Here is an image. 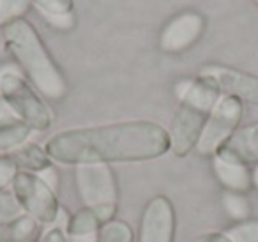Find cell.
Listing matches in <instances>:
<instances>
[{
    "label": "cell",
    "instance_id": "cell-6",
    "mask_svg": "<svg viewBox=\"0 0 258 242\" xmlns=\"http://www.w3.org/2000/svg\"><path fill=\"white\" fill-rule=\"evenodd\" d=\"M244 117V103L233 96L223 94L212 111L209 113L204 131L197 143V152L202 157H212L218 150L232 138V135L240 128Z\"/></svg>",
    "mask_w": 258,
    "mask_h": 242
},
{
    "label": "cell",
    "instance_id": "cell-20",
    "mask_svg": "<svg viewBox=\"0 0 258 242\" xmlns=\"http://www.w3.org/2000/svg\"><path fill=\"white\" fill-rule=\"evenodd\" d=\"M30 9L29 0H0V27L20 20Z\"/></svg>",
    "mask_w": 258,
    "mask_h": 242
},
{
    "label": "cell",
    "instance_id": "cell-8",
    "mask_svg": "<svg viewBox=\"0 0 258 242\" xmlns=\"http://www.w3.org/2000/svg\"><path fill=\"white\" fill-rule=\"evenodd\" d=\"M205 16L193 9L179 13L165 23L159 32V50L170 55H179L193 48L205 32Z\"/></svg>",
    "mask_w": 258,
    "mask_h": 242
},
{
    "label": "cell",
    "instance_id": "cell-13",
    "mask_svg": "<svg viewBox=\"0 0 258 242\" xmlns=\"http://www.w3.org/2000/svg\"><path fill=\"white\" fill-rule=\"evenodd\" d=\"M9 156L13 157V161H15L16 166L20 168V171H34V173H39L44 168L53 164V161L50 159V156H48V152L44 150V147L37 145V143H25V145L13 150Z\"/></svg>",
    "mask_w": 258,
    "mask_h": 242
},
{
    "label": "cell",
    "instance_id": "cell-22",
    "mask_svg": "<svg viewBox=\"0 0 258 242\" xmlns=\"http://www.w3.org/2000/svg\"><path fill=\"white\" fill-rule=\"evenodd\" d=\"M30 6L37 8L41 15L46 16H60L75 13V0H29Z\"/></svg>",
    "mask_w": 258,
    "mask_h": 242
},
{
    "label": "cell",
    "instance_id": "cell-14",
    "mask_svg": "<svg viewBox=\"0 0 258 242\" xmlns=\"http://www.w3.org/2000/svg\"><path fill=\"white\" fill-rule=\"evenodd\" d=\"M30 135L32 129L20 118L0 122V154H11L18 147L25 145Z\"/></svg>",
    "mask_w": 258,
    "mask_h": 242
},
{
    "label": "cell",
    "instance_id": "cell-24",
    "mask_svg": "<svg viewBox=\"0 0 258 242\" xmlns=\"http://www.w3.org/2000/svg\"><path fill=\"white\" fill-rule=\"evenodd\" d=\"M46 22L57 30H69L75 27V13L60 16H46Z\"/></svg>",
    "mask_w": 258,
    "mask_h": 242
},
{
    "label": "cell",
    "instance_id": "cell-15",
    "mask_svg": "<svg viewBox=\"0 0 258 242\" xmlns=\"http://www.w3.org/2000/svg\"><path fill=\"white\" fill-rule=\"evenodd\" d=\"M101 228V221L90 207L78 209L68 221V233L71 237H89L97 233Z\"/></svg>",
    "mask_w": 258,
    "mask_h": 242
},
{
    "label": "cell",
    "instance_id": "cell-32",
    "mask_svg": "<svg viewBox=\"0 0 258 242\" xmlns=\"http://www.w3.org/2000/svg\"><path fill=\"white\" fill-rule=\"evenodd\" d=\"M32 242H36V240H32Z\"/></svg>",
    "mask_w": 258,
    "mask_h": 242
},
{
    "label": "cell",
    "instance_id": "cell-26",
    "mask_svg": "<svg viewBox=\"0 0 258 242\" xmlns=\"http://www.w3.org/2000/svg\"><path fill=\"white\" fill-rule=\"evenodd\" d=\"M39 242H69L66 230H62L60 226H51L50 230L44 231V235L41 237Z\"/></svg>",
    "mask_w": 258,
    "mask_h": 242
},
{
    "label": "cell",
    "instance_id": "cell-16",
    "mask_svg": "<svg viewBox=\"0 0 258 242\" xmlns=\"http://www.w3.org/2000/svg\"><path fill=\"white\" fill-rule=\"evenodd\" d=\"M39 226L34 217L22 214L16 221H13L9 226H6L4 242H32L39 235Z\"/></svg>",
    "mask_w": 258,
    "mask_h": 242
},
{
    "label": "cell",
    "instance_id": "cell-10",
    "mask_svg": "<svg viewBox=\"0 0 258 242\" xmlns=\"http://www.w3.org/2000/svg\"><path fill=\"white\" fill-rule=\"evenodd\" d=\"M200 75L209 76L218 83L221 94L233 96L242 103L258 106V76L223 64H207Z\"/></svg>",
    "mask_w": 258,
    "mask_h": 242
},
{
    "label": "cell",
    "instance_id": "cell-21",
    "mask_svg": "<svg viewBox=\"0 0 258 242\" xmlns=\"http://www.w3.org/2000/svg\"><path fill=\"white\" fill-rule=\"evenodd\" d=\"M23 214L20 203L13 196V193L0 191V228H6L16 221Z\"/></svg>",
    "mask_w": 258,
    "mask_h": 242
},
{
    "label": "cell",
    "instance_id": "cell-27",
    "mask_svg": "<svg viewBox=\"0 0 258 242\" xmlns=\"http://www.w3.org/2000/svg\"><path fill=\"white\" fill-rule=\"evenodd\" d=\"M191 242H232L225 231H207L198 237H195Z\"/></svg>",
    "mask_w": 258,
    "mask_h": 242
},
{
    "label": "cell",
    "instance_id": "cell-25",
    "mask_svg": "<svg viewBox=\"0 0 258 242\" xmlns=\"http://www.w3.org/2000/svg\"><path fill=\"white\" fill-rule=\"evenodd\" d=\"M39 177L43 178V180L46 182L53 191L58 193V186H60V173H58V170L55 168V164H51V166L44 168L43 171H39Z\"/></svg>",
    "mask_w": 258,
    "mask_h": 242
},
{
    "label": "cell",
    "instance_id": "cell-29",
    "mask_svg": "<svg viewBox=\"0 0 258 242\" xmlns=\"http://www.w3.org/2000/svg\"><path fill=\"white\" fill-rule=\"evenodd\" d=\"M251 186L258 191V163L251 166Z\"/></svg>",
    "mask_w": 258,
    "mask_h": 242
},
{
    "label": "cell",
    "instance_id": "cell-23",
    "mask_svg": "<svg viewBox=\"0 0 258 242\" xmlns=\"http://www.w3.org/2000/svg\"><path fill=\"white\" fill-rule=\"evenodd\" d=\"M20 168L13 161L9 154H0V191H6V188H11L16 173Z\"/></svg>",
    "mask_w": 258,
    "mask_h": 242
},
{
    "label": "cell",
    "instance_id": "cell-18",
    "mask_svg": "<svg viewBox=\"0 0 258 242\" xmlns=\"http://www.w3.org/2000/svg\"><path fill=\"white\" fill-rule=\"evenodd\" d=\"M221 205L225 214L233 221L239 223L247 217H251V203L242 193H232V191H223L221 195Z\"/></svg>",
    "mask_w": 258,
    "mask_h": 242
},
{
    "label": "cell",
    "instance_id": "cell-19",
    "mask_svg": "<svg viewBox=\"0 0 258 242\" xmlns=\"http://www.w3.org/2000/svg\"><path fill=\"white\" fill-rule=\"evenodd\" d=\"M232 242H258V217H247L225 230Z\"/></svg>",
    "mask_w": 258,
    "mask_h": 242
},
{
    "label": "cell",
    "instance_id": "cell-2",
    "mask_svg": "<svg viewBox=\"0 0 258 242\" xmlns=\"http://www.w3.org/2000/svg\"><path fill=\"white\" fill-rule=\"evenodd\" d=\"M2 34L6 51L20 66L30 85L50 101L64 99L69 83L32 23L25 18L15 20L2 27Z\"/></svg>",
    "mask_w": 258,
    "mask_h": 242
},
{
    "label": "cell",
    "instance_id": "cell-28",
    "mask_svg": "<svg viewBox=\"0 0 258 242\" xmlns=\"http://www.w3.org/2000/svg\"><path fill=\"white\" fill-rule=\"evenodd\" d=\"M13 118H16V115L13 113L11 110H9V106L4 103V101L0 99V122H6V120H13Z\"/></svg>",
    "mask_w": 258,
    "mask_h": 242
},
{
    "label": "cell",
    "instance_id": "cell-12",
    "mask_svg": "<svg viewBox=\"0 0 258 242\" xmlns=\"http://www.w3.org/2000/svg\"><path fill=\"white\" fill-rule=\"evenodd\" d=\"M211 161H212L214 177L218 178L219 184L225 188V191L247 195V193L253 189V186H251V168L249 166L239 163V161L218 156V154L212 156Z\"/></svg>",
    "mask_w": 258,
    "mask_h": 242
},
{
    "label": "cell",
    "instance_id": "cell-7",
    "mask_svg": "<svg viewBox=\"0 0 258 242\" xmlns=\"http://www.w3.org/2000/svg\"><path fill=\"white\" fill-rule=\"evenodd\" d=\"M75 182L83 207L117 205L118 186L111 164H78L75 166Z\"/></svg>",
    "mask_w": 258,
    "mask_h": 242
},
{
    "label": "cell",
    "instance_id": "cell-1",
    "mask_svg": "<svg viewBox=\"0 0 258 242\" xmlns=\"http://www.w3.org/2000/svg\"><path fill=\"white\" fill-rule=\"evenodd\" d=\"M50 159L58 164L142 163L170 152L168 133L152 120H124L103 126L66 129L44 145Z\"/></svg>",
    "mask_w": 258,
    "mask_h": 242
},
{
    "label": "cell",
    "instance_id": "cell-3",
    "mask_svg": "<svg viewBox=\"0 0 258 242\" xmlns=\"http://www.w3.org/2000/svg\"><path fill=\"white\" fill-rule=\"evenodd\" d=\"M173 92L179 99V106L166 129L170 152L175 157H186L197 149L209 113L221 97V90L214 80L198 73L197 76L179 80Z\"/></svg>",
    "mask_w": 258,
    "mask_h": 242
},
{
    "label": "cell",
    "instance_id": "cell-4",
    "mask_svg": "<svg viewBox=\"0 0 258 242\" xmlns=\"http://www.w3.org/2000/svg\"><path fill=\"white\" fill-rule=\"evenodd\" d=\"M0 99L32 131H48L53 124L50 106L29 80L11 68L0 71Z\"/></svg>",
    "mask_w": 258,
    "mask_h": 242
},
{
    "label": "cell",
    "instance_id": "cell-11",
    "mask_svg": "<svg viewBox=\"0 0 258 242\" xmlns=\"http://www.w3.org/2000/svg\"><path fill=\"white\" fill-rule=\"evenodd\" d=\"M218 156L239 161L246 166L258 163V122L239 128L218 150Z\"/></svg>",
    "mask_w": 258,
    "mask_h": 242
},
{
    "label": "cell",
    "instance_id": "cell-9",
    "mask_svg": "<svg viewBox=\"0 0 258 242\" xmlns=\"http://www.w3.org/2000/svg\"><path fill=\"white\" fill-rule=\"evenodd\" d=\"M177 214L166 195H156L145 203L137 242H175Z\"/></svg>",
    "mask_w": 258,
    "mask_h": 242
},
{
    "label": "cell",
    "instance_id": "cell-30",
    "mask_svg": "<svg viewBox=\"0 0 258 242\" xmlns=\"http://www.w3.org/2000/svg\"><path fill=\"white\" fill-rule=\"evenodd\" d=\"M89 242H99V240H89Z\"/></svg>",
    "mask_w": 258,
    "mask_h": 242
},
{
    "label": "cell",
    "instance_id": "cell-31",
    "mask_svg": "<svg viewBox=\"0 0 258 242\" xmlns=\"http://www.w3.org/2000/svg\"><path fill=\"white\" fill-rule=\"evenodd\" d=\"M254 2H256V4H258V0H254Z\"/></svg>",
    "mask_w": 258,
    "mask_h": 242
},
{
    "label": "cell",
    "instance_id": "cell-17",
    "mask_svg": "<svg viewBox=\"0 0 258 242\" xmlns=\"http://www.w3.org/2000/svg\"><path fill=\"white\" fill-rule=\"evenodd\" d=\"M99 242H137V235L135 230L131 228V224L124 219H115L104 223L97 231Z\"/></svg>",
    "mask_w": 258,
    "mask_h": 242
},
{
    "label": "cell",
    "instance_id": "cell-5",
    "mask_svg": "<svg viewBox=\"0 0 258 242\" xmlns=\"http://www.w3.org/2000/svg\"><path fill=\"white\" fill-rule=\"evenodd\" d=\"M11 193L22 207L23 214L34 217L39 224H51L58 219V193L53 191L39 177V173L18 171L11 184Z\"/></svg>",
    "mask_w": 258,
    "mask_h": 242
}]
</instances>
